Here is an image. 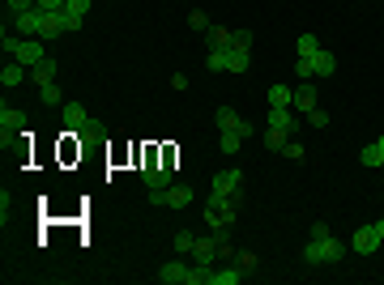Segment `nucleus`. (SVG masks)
Wrapping results in <instances>:
<instances>
[{
    "label": "nucleus",
    "mask_w": 384,
    "mask_h": 285,
    "mask_svg": "<svg viewBox=\"0 0 384 285\" xmlns=\"http://www.w3.org/2000/svg\"><path fill=\"white\" fill-rule=\"evenodd\" d=\"M342 256H346V243L333 239L325 222H316V226H312V239H308V247H303V260H308L312 269H338Z\"/></svg>",
    "instance_id": "f257e3e1"
},
{
    "label": "nucleus",
    "mask_w": 384,
    "mask_h": 285,
    "mask_svg": "<svg viewBox=\"0 0 384 285\" xmlns=\"http://www.w3.org/2000/svg\"><path fill=\"white\" fill-rule=\"evenodd\" d=\"M0 47L17 60V64H26V68H34V64H43L47 55H43V43L38 38H13L9 30H4V38H0Z\"/></svg>",
    "instance_id": "f03ea898"
},
{
    "label": "nucleus",
    "mask_w": 384,
    "mask_h": 285,
    "mask_svg": "<svg viewBox=\"0 0 384 285\" xmlns=\"http://www.w3.org/2000/svg\"><path fill=\"white\" fill-rule=\"evenodd\" d=\"M154 277H158L162 285H205V269L184 264V260H171V264H162Z\"/></svg>",
    "instance_id": "7ed1b4c3"
},
{
    "label": "nucleus",
    "mask_w": 384,
    "mask_h": 285,
    "mask_svg": "<svg viewBox=\"0 0 384 285\" xmlns=\"http://www.w3.org/2000/svg\"><path fill=\"white\" fill-rule=\"evenodd\" d=\"M150 205H158V209H188L192 205V188H184V183L150 188Z\"/></svg>",
    "instance_id": "20e7f679"
},
{
    "label": "nucleus",
    "mask_w": 384,
    "mask_h": 285,
    "mask_svg": "<svg viewBox=\"0 0 384 285\" xmlns=\"http://www.w3.org/2000/svg\"><path fill=\"white\" fill-rule=\"evenodd\" d=\"M239 183H244V171H239V166H227L222 175H214L209 200H235V205H239Z\"/></svg>",
    "instance_id": "39448f33"
},
{
    "label": "nucleus",
    "mask_w": 384,
    "mask_h": 285,
    "mask_svg": "<svg viewBox=\"0 0 384 285\" xmlns=\"http://www.w3.org/2000/svg\"><path fill=\"white\" fill-rule=\"evenodd\" d=\"M214 124H218V132H235V136H252V124L235 111V107H218L214 111Z\"/></svg>",
    "instance_id": "423d86ee"
},
{
    "label": "nucleus",
    "mask_w": 384,
    "mask_h": 285,
    "mask_svg": "<svg viewBox=\"0 0 384 285\" xmlns=\"http://www.w3.org/2000/svg\"><path fill=\"white\" fill-rule=\"evenodd\" d=\"M43 17H47V13L34 4V9H26V13H17V17H13V30H17V34H26V38H43Z\"/></svg>",
    "instance_id": "0eeeda50"
},
{
    "label": "nucleus",
    "mask_w": 384,
    "mask_h": 285,
    "mask_svg": "<svg viewBox=\"0 0 384 285\" xmlns=\"http://www.w3.org/2000/svg\"><path fill=\"white\" fill-rule=\"evenodd\" d=\"M376 247H380L376 226H359V230L351 235V252H355V256H376Z\"/></svg>",
    "instance_id": "6e6552de"
},
{
    "label": "nucleus",
    "mask_w": 384,
    "mask_h": 285,
    "mask_svg": "<svg viewBox=\"0 0 384 285\" xmlns=\"http://www.w3.org/2000/svg\"><path fill=\"white\" fill-rule=\"evenodd\" d=\"M218 252H222V235H209V239H197V247H192V264H197V269H209Z\"/></svg>",
    "instance_id": "1a4fd4ad"
},
{
    "label": "nucleus",
    "mask_w": 384,
    "mask_h": 285,
    "mask_svg": "<svg viewBox=\"0 0 384 285\" xmlns=\"http://www.w3.org/2000/svg\"><path fill=\"white\" fill-rule=\"evenodd\" d=\"M239 281H244V264L239 269H218V273H214V264L205 269V285H239Z\"/></svg>",
    "instance_id": "9d476101"
},
{
    "label": "nucleus",
    "mask_w": 384,
    "mask_h": 285,
    "mask_svg": "<svg viewBox=\"0 0 384 285\" xmlns=\"http://www.w3.org/2000/svg\"><path fill=\"white\" fill-rule=\"evenodd\" d=\"M209 72H231V64H235V51L231 47H209Z\"/></svg>",
    "instance_id": "9b49d317"
},
{
    "label": "nucleus",
    "mask_w": 384,
    "mask_h": 285,
    "mask_svg": "<svg viewBox=\"0 0 384 285\" xmlns=\"http://www.w3.org/2000/svg\"><path fill=\"white\" fill-rule=\"evenodd\" d=\"M269 128H278V132H295V111L291 107H269Z\"/></svg>",
    "instance_id": "f8f14e48"
},
{
    "label": "nucleus",
    "mask_w": 384,
    "mask_h": 285,
    "mask_svg": "<svg viewBox=\"0 0 384 285\" xmlns=\"http://www.w3.org/2000/svg\"><path fill=\"white\" fill-rule=\"evenodd\" d=\"M30 81H34L38 90H43V85H56V60L47 55L43 64H34V68H30Z\"/></svg>",
    "instance_id": "ddd939ff"
},
{
    "label": "nucleus",
    "mask_w": 384,
    "mask_h": 285,
    "mask_svg": "<svg viewBox=\"0 0 384 285\" xmlns=\"http://www.w3.org/2000/svg\"><path fill=\"white\" fill-rule=\"evenodd\" d=\"M26 77H30V68H26V64H17V60L0 68V85H4V90H13V85H21Z\"/></svg>",
    "instance_id": "4468645a"
},
{
    "label": "nucleus",
    "mask_w": 384,
    "mask_h": 285,
    "mask_svg": "<svg viewBox=\"0 0 384 285\" xmlns=\"http://www.w3.org/2000/svg\"><path fill=\"white\" fill-rule=\"evenodd\" d=\"M316 102H321V98H316V90H312V81H303V85L295 90V102H291V107L308 115V111H316Z\"/></svg>",
    "instance_id": "2eb2a0df"
},
{
    "label": "nucleus",
    "mask_w": 384,
    "mask_h": 285,
    "mask_svg": "<svg viewBox=\"0 0 384 285\" xmlns=\"http://www.w3.org/2000/svg\"><path fill=\"white\" fill-rule=\"evenodd\" d=\"M312 72H316V77H333V72H338V60H333V51H325V47H321V51L312 55Z\"/></svg>",
    "instance_id": "dca6fc26"
},
{
    "label": "nucleus",
    "mask_w": 384,
    "mask_h": 285,
    "mask_svg": "<svg viewBox=\"0 0 384 285\" xmlns=\"http://www.w3.org/2000/svg\"><path fill=\"white\" fill-rule=\"evenodd\" d=\"M359 162H363V166H384V136H376L372 145L359 149Z\"/></svg>",
    "instance_id": "f3484780"
},
{
    "label": "nucleus",
    "mask_w": 384,
    "mask_h": 285,
    "mask_svg": "<svg viewBox=\"0 0 384 285\" xmlns=\"http://www.w3.org/2000/svg\"><path fill=\"white\" fill-rule=\"evenodd\" d=\"M295 102V90H286L282 81H274L269 85V107H291Z\"/></svg>",
    "instance_id": "a211bd4d"
},
{
    "label": "nucleus",
    "mask_w": 384,
    "mask_h": 285,
    "mask_svg": "<svg viewBox=\"0 0 384 285\" xmlns=\"http://www.w3.org/2000/svg\"><path fill=\"white\" fill-rule=\"evenodd\" d=\"M64 34V13H47L43 17V38H60Z\"/></svg>",
    "instance_id": "6ab92c4d"
},
{
    "label": "nucleus",
    "mask_w": 384,
    "mask_h": 285,
    "mask_svg": "<svg viewBox=\"0 0 384 285\" xmlns=\"http://www.w3.org/2000/svg\"><path fill=\"white\" fill-rule=\"evenodd\" d=\"M231 34H235V30H227V26H209V30H205L209 47H231Z\"/></svg>",
    "instance_id": "aec40b11"
},
{
    "label": "nucleus",
    "mask_w": 384,
    "mask_h": 285,
    "mask_svg": "<svg viewBox=\"0 0 384 285\" xmlns=\"http://www.w3.org/2000/svg\"><path fill=\"white\" fill-rule=\"evenodd\" d=\"M218 136H222V141H218V149H222L227 158H235V154H239V145H244V136H235V132H218Z\"/></svg>",
    "instance_id": "412c9836"
},
{
    "label": "nucleus",
    "mask_w": 384,
    "mask_h": 285,
    "mask_svg": "<svg viewBox=\"0 0 384 285\" xmlns=\"http://www.w3.org/2000/svg\"><path fill=\"white\" fill-rule=\"evenodd\" d=\"M231 51H244V55H252V34H248V30H235V34H231Z\"/></svg>",
    "instance_id": "4be33fe9"
},
{
    "label": "nucleus",
    "mask_w": 384,
    "mask_h": 285,
    "mask_svg": "<svg viewBox=\"0 0 384 285\" xmlns=\"http://www.w3.org/2000/svg\"><path fill=\"white\" fill-rule=\"evenodd\" d=\"M295 51H299V55H316V51H321L316 34H299V38H295Z\"/></svg>",
    "instance_id": "5701e85b"
},
{
    "label": "nucleus",
    "mask_w": 384,
    "mask_h": 285,
    "mask_svg": "<svg viewBox=\"0 0 384 285\" xmlns=\"http://www.w3.org/2000/svg\"><path fill=\"white\" fill-rule=\"evenodd\" d=\"M43 107H47V111H64V98H60L56 85H43Z\"/></svg>",
    "instance_id": "b1692460"
},
{
    "label": "nucleus",
    "mask_w": 384,
    "mask_h": 285,
    "mask_svg": "<svg viewBox=\"0 0 384 285\" xmlns=\"http://www.w3.org/2000/svg\"><path fill=\"white\" fill-rule=\"evenodd\" d=\"M81 26H85V13H68L64 9V34H81Z\"/></svg>",
    "instance_id": "393cba45"
},
{
    "label": "nucleus",
    "mask_w": 384,
    "mask_h": 285,
    "mask_svg": "<svg viewBox=\"0 0 384 285\" xmlns=\"http://www.w3.org/2000/svg\"><path fill=\"white\" fill-rule=\"evenodd\" d=\"M282 145H286V132L269 128V132H265V149H269V154H282Z\"/></svg>",
    "instance_id": "a878e982"
},
{
    "label": "nucleus",
    "mask_w": 384,
    "mask_h": 285,
    "mask_svg": "<svg viewBox=\"0 0 384 285\" xmlns=\"http://www.w3.org/2000/svg\"><path fill=\"white\" fill-rule=\"evenodd\" d=\"M171 243H175V252H180V256H184V252L192 256V247H197V235H188V230H180V235H175Z\"/></svg>",
    "instance_id": "bb28decb"
},
{
    "label": "nucleus",
    "mask_w": 384,
    "mask_h": 285,
    "mask_svg": "<svg viewBox=\"0 0 384 285\" xmlns=\"http://www.w3.org/2000/svg\"><path fill=\"white\" fill-rule=\"evenodd\" d=\"M295 72H299L303 81H312V77H316V72H312V55H299V60H295Z\"/></svg>",
    "instance_id": "cd10ccee"
},
{
    "label": "nucleus",
    "mask_w": 384,
    "mask_h": 285,
    "mask_svg": "<svg viewBox=\"0 0 384 285\" xmlns=\"http://www.w3.org/2000/svg\"><path fill=\"white\" fill-rule=\"evenodd\" d=\"M308 124H312V128H329V111H321V107L308 111Z\"/></svg>",
    "instance_id": "c85d7f7f"
},
{
    "label": "nucleus",
    "mask_w": 384,
    "mask_h": 285,
    "mask_svg": "<svg viewBox=\"0 0 384 285\" xmlns=\"http://www.w3.org/2000/svg\"><path fill=\"white\" fill-rule=\"evenodd\" d=\"M282 154H286L291 162H303V145H299V141H286V145H282Z\"/></svg>",
    "instance_id": "c756f323"
},
{
    "label": "nucleus",
    "mask_w": 384,
    "mask_h": 285,
    "mask_svg": "<svg viewBox=\"0 0 384 285\" xmlns=\"http://www.w3.org/2000/svg\"><path fill=\"white\" fill-rule=\"evenodd\" d=\"M34 4H38L43 13H64V4H68V0H34Z\"/></svg>",
    "instance_id": "7c9ffc66"
},
{
    "label": "nucleus",
    "mask_w": 384,
    "mask_h": 285,
    "mask_svg": "<svg viewBox=\"0 0 384 285\" xmlns=\"http://www.w3.org/2000/svg\"><path fill=\"white\" fill-rule=\"evenodd\" d=\"M188 26H192V30H209V17H205V13H192Z\"/></svg>",
    "instance_id": "2f4dec72"
},
{
    "label": "nucleus",
    "mask_w": 384,
    "mask_h": 285,
    "mask_svg": "<svg viewBox=\"0 0 384 285\" xmlns=\"http://www.w3.org/2000/svg\"><path fill=\"white\" fill-rule=\"evenodd\" d=\"M90 4H94V0H68L64 9H68V13H90Z\"/></svg>",
    "instance_id": "473e14b6"
},
{
    "label": "nucleus",
    "mask_w": 384,
    "mask_h": 285,
    "mask_svg": "<svg viewBox=\"0 0 384 285\" xmlns=\"http://www.w3.org/2000/svg\"><path fill=\"white\" fill-rule=\"evenodd\" d=\"M372 226H376V235H380V243H384V217L380 222H372Z\"/></svg>",
    "instance_id": "72a5a7b5"
}]
</instances>
